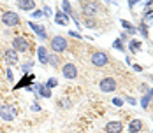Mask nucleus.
Masks as SVG:
<instances>
[{"instance_id":"1","label":"nucleus","mask_w":153,"mask_h":133,"mask_svg":"<svg viewBox=\"0 0 153 133\" xmlns=\"http://www.w3.org/2000/svg\"><path fill=\"white\" fill-rule=\"evenodd\" d=\"M16 116H18V110H16L14 105L4 104L0 107V119H4V121H14Z\"/></svg>"},{"instance_id":"2","label":"nucleus","mask_w":153,"mask_h":133,"mask_svg":"<svg viewBox=\"0 0 153 133\" xmlns=\"http://www.w3.org/2000/svg\"><path fill=\"white\" fill-rule=\"evenodd\" d=\"M13 49L14 51H19V53H28L30 49V40L27 37H16L13 40Z\"/></svg>"},{"instance_id":"3","label":"nucleus","mask_w":153,"mask_h":133,"mask_svg":"<svg viewBox=\"0 0 153 133\" xmlns=\"http://www.w3.org/2000/svg\"><path fill=\"white\" fill-rule=\"evenodd\" d=\"M2 23L5 26H16V25H19V16L14 11H5L2 14Z\"/></svg>"},{"instance_id":"4","label":"nucleus","mask_w":153,"mask_h":133,"mask_svg":"<svg viewBox=\"0 0 153 133\" xmlns=\"http://www.w3.org/2000/svg\"><path fill=\"white\" fill-rule=\"evenodd\" d=\"M99 2H81V11L85 12V16H88V18H92L99 12Z\"/></svg>"},{"instance_id":"5","label":"nucleus","mask_w":153,"mask_h":133,"mask_svg":"<svg viewBox=\"0 0 153 133\" xmlns=\"http://www.w3.org/2000/svg\"><path fill=\"white\" fill-rule=\"evenodd\" d=\"M67 46H69V42H67L62 35H56V37L51 39V49H53L55 53H63V51L67 49Z\"/></svg>"},{"instance_id":"6","label":"nucleus","mask_w":153,"mask_h":133,"mask_svg":"<svg viewBox=\"0 0 153 133\" xmlns=\"http://www.w3.org/2000/svg\"><path fill=\"white\" fill-rule=\"evenodd\" d=\"M92 63L95 67H106L109 63V58H107V54L104 51H95L92 54Z\"/></svg>"},{"instance_id":"7","label":"nucleus","mask_w":153,"mask_h":133,"mask_svg":"<svg viewBox=\"0 0 153 133\" xmlns=\"http://www.w3.org/2000/svg\"><path fill=\"white\" fill-rule=\"evenodd\" d=\"M99 88H100L102 93H111V91L116 89V81H114L113 77H104V79L99 82Z\"/></svg>"},{"instance_id":"8","label":"nucleus","mask_w":153,"mask_h":133,"mask_svg":"<svg viewBox=\"0 0 153 133\" xmlns=\"http://www.w3.org/2000/svg\"><path fill=\"white\" fill-rule=\"evenodd\" d=\"M62 74L65 79H76L77 77V68L74 63H65L63 67H62Z\"/></svg>"},{"instance_id":"9","label":"nucleus","mask_w":153,"mask_h":133,"mask_svg":"<svg viewBox=\"0 0 153 133\" xmlns=\"http://www.w3.org/2000/svg\"><path fill=\"white\" fill-rule=\"evenodd\" d=\"M104 130H106V133H122L123 124L120 123V121H109Z\"/></svg>"},{"instance_id":"10","label":"nucleus","mask_w":153,"mask_h":133,"mask_svg":"<svg viewBox=\"0 0 153 133\" xmlns=\"http://www.w3.org/2000/svg\"><path fill=\"white\" fill-rule=\"evenodd\" d=\"M16 4H18V7L23 9V11H33V9L37 7V2H35V0H18Z\"/></svg>"},{"instance_id":"11","label":"nucleus","mask_w":153,"mask_h":133,"mask_svg":"<svg viewBox=\"0 0 153 133\" xmlns=\"http://www.w3.org/2000/svg\"><path fill=\"white\" fill-rule=\"evenodd\" d=\"M4 60H5L9 65H16V63H18V53H16L14 49H7V51L4 53Z\"/></svg>"},{"instance_id":"12","label":"nucleus","mask_w":153,"mask_h":133,"mask_svg":"<svg viewBox=\"0 0 153 133\" xmlns=\"http://www.w3.org/2000/svg\"><path fill=\"white\" fill-rule=\"evenodd\" d=\"M28 28H32L35 33H37V35H39V37H42V39H46V37H48L46 28H44V26H41V25H37V23H33V21H30V23H28Z\"/></svg>"},{"instance_id":"13","label":"nucleus","mask_w":153,"mask_h":133,"mask_svg":"<svg viewBox=\"0 0 153 133\" xmlns=\"http://www.w3.org/2000/svg\"><path fill=\"white\" fill-rule=\"evenodd\" d=\"M55 21L62 25V26H67L69 25V19H67V14L65 12H62V11H56V14H55Z\"/></svg>"},{"instance_id":"14","label":"nucleus","mask_w":153,"mask_h":133,"mask_svg":"<svg viewBox=\"0 0 153 133\" xmlns=\"http://www.w3.org/2000/svg\"><path fill=\"white\" fill-rule=\"evenodd\" d=\"M37 53H39V61H41L42 65H46V63H48V60H49V54H48L46 47H44V46H39Z\"/></svg>"},{"instance_id":"15","label":"nucleus","mask_w":153,"mask_h":133,"mask_svg":"<svg viewBox=\"0 0 153 133\" xmlns=\"http://www.w3.org/2000/svg\"><path fill=\"white\" fill-rule=\"evenodd\" d=\"M141 128H143V123H141V119H134V121H130V124H128V132H130V133L141 132Z\"/></svg>"},{"instance_id":"16","label":"nucleus","mask_w":153,"mask_h":133,"mask_svg":"<svg viewBox=\"0 0 153 133\" xmlns=\"http://www.w3.org/2000/svg\"><path fill=\"white\" fill-rule=\"evenodd\" d=\"M39 95L44 96V98H49L51 96V89L48 88V86H39Z\"/></svg>"},{"instance_id":"17","label":"nucleus","mask_w":153,"mask_h":133,"mask_svg":"<svg viewBox=\"0 0 153 133\" xmlns=\"http://www.w3.org/2000/svg\"><path fill=\"white\" fill-rule=\"evenodd\" d=\"M32 81H33V75H25V77H23V81H21L19 84H16V88H14V89L21 88V86H25V84H28V82H32Z\"/></svg>"},{"instance_id":"18","label":"nucleus","mask_w":153,"mask_h":133,"mask_svg":"<svg viewBox=\"0 0 153 133\" xmlns=\"http://www.w3.org/2000/svg\"><path fill=\"white\" fill-rule=\"evenodd\" d=\"M48 63H51V65L56 68V67L60 65V58H58L56 54H51V56H49V60H48Z\"/></svg>"},{"instance_id":"19","label":"nucleus","mask_w":153,"mask_h":133,"mask_svg":"<svg viewBox=\"0 0 153 133\" xmlns=\"http://www.w3.org/2000/svg\"><path fill=\"white\" fill-rule=\"evenodd\" d=\"M139 49H141V42H137V40H132V42H130V51H132V53H137Z\"/></svg>"},{"instance_id":"20","label":"nucleus","mask_w":153,"mask_h":133,"mask_svg":"<svg viewBox=\"0 0 153 133\" xmlns=\"http://www.w3.org/2000/svg\"><path fill=\"white\" fill-rule=\"evenodd\" d=\"M122 25H123V28H127L128 32H130V33H136V28H134L130 23H127V21H122Z\"/></svg>"},{"instance_id":"21","label":"nucleus","mask_w":153,"mask_h":133,"mask_svg":"<svg viewBox=\"0 0 153 133\" xmlns=\"http://www.w3.org/2000/svg\"><path fill=\"white\" fill-rule=\"evenodd\" d=\"M58 84V81H56V77H51L49 81H48V88H55Z\"/></svg>"},{"instance_id":"22","label":"nucleus","mask_w":153,"mask_h":133,"mask_svg":"<svg viewBox=\"0 0 153 133\" xmlns=\"http://www.w3.org/2000/svg\"><path fill=\"white\" fill-rule=\"evenodd\" d=\"M62 4H63V9H65V12H67V14H71V12H72V7H71V4H69V2H62Z\"/></svg>"},{"instance_id":"23","label":"nucleus","mask_w":153,"mask_h":133,"mask_svg":"<svg viewBox=\"0 0 153 133\" xmlns=\"http://www.w3.org/2000/svg\"><path fill=\"white\" fill-rule=\"evenodd\" d=\"M148 5H146V14H152V11H153V2H146Z\"/></svg>"},{"instance_id":"24","label":"nucleus","mask_w":153,"mask_h":133,"mask_svg":"<svg viewBox=\"0 0 153 133\" xmlns=\"http://www.w3.org/2000/svg\"><path fill=\"white\" fill-rule=\"evenodd\" d=\"M144 23H146V25H152V23H153V14H146V19H144Z\"/></svg>"},{"instance_id":"25","label":"nucleus","mask_w":153,"mask_h":133,"mask_svg":"<svg viewBox=\"0 0 153 133\" xmlns=\"http://www.w3.org/2000/svg\"><path fill=\"white\" fill-rule=\"evenodd\" d=\"M113 104L116 105V107H122V105H123V100H122V98H114V100H113Z\"/></svg>"},{"instance_id":"26","label":"nucleus","mask_w":153,"mask_h":133,"mask_svg":"<svg viewBox=\"0 0 153 133\" xmlns=\"http://www.w3.org/2000/svg\"><path fill=\"white\" fill-rule=\"evenodd\" d=\"M114 47H116V49H120V51H123V46H122V40H116V42H114Z\"/></svg>"},{"instance_id":"27","label":"nucleus","mask_w":153,"mask_h":133,"mask_svg":"<svg viewBox=\"0 0 153 133\" xmlns=\"http://www.w3.org/2000/svg\"><path fill=\"white\" fill-rule=\"evenodd\" d=\"M32 68V61H28V63H25V65H23V70H25V72H27V70H30Z\"/></svg>"},{"instance_id":"28","label":"nucleus","mask_w":153,"mask_h":133,"mask_svg":"<svg viewBox=\"0 0 153 133\" xmlns=\"http://www.w3.org/2000/svg\"><path fill=\"white\" fill-rule=\"evenodd\" d=\"M42 14H44V11H35L33 12V18H41Z\"/></svg>"},{"instance_id":"29","label":"nucleus","mask_w":153,"mask_h":133,"mask_svg":"<svg viewBox=\"0 0 153 133\" xmlns=\"http://www.w3.org/2000/svg\"><path fill=\"white\" fill-rule=\"evenodd\" d=\"M69 35H72V37H76V39H81V35L76 33V32H69Z\"/></svg>"},{"instance_id":"30","label":"nucleus","mask_w":153,"mask_h":133,"mask_svg":"<svg viewBox=\"0 0 153 133\" xmlns=\"http://www.w3.org/2000/svg\"><path fill=\"white\" fill-rule=\"evenodd\" d=\"M7 77H9V81H13V72L11 70H7Z\"/></svg>"},{"instance_id":"31","label":"nucleus","mask_w":153,"mask_h":133,"mask_svg":"<svg viewBox=\"0 0 153 133\" xmlns=\"http://www.w3.org/2000/svg\"><path fill=\"white\" fill-rule=\"evenodd\" d=\"M134 70L136 72H141V65H134Z\"/></svg>"}]
</instances>
